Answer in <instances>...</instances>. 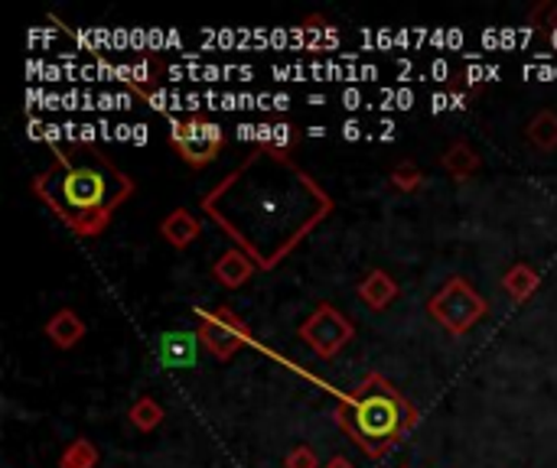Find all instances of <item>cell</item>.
I'll return each instance as SVG.
<instances>
[{"instance_id":"14","label":"cell","mask_w":557,"mask_h":468,"mask_svg":"<svg viewBox=\"0 0 557 468\" xmlns=\"http://www.w3.org/2000/svg\"><path fill=\"white\" fill-rule=\"evenodd\" d=\"M542 287V277L532 264H512L506 274H503V290L516 300V303H529Z\"/></svg>"},{"instance_id":"7","label":"cell","mask_w":557,"mask_h":468,"mask_svg":"<svg viewBox=\"0 0 557 468\" xmlns=\"http://www.w3.org/2000/svg\"><path fill=\"white\" fill-rule=\"evenodd\" d=\"M196 313H199V342H202V349L212 358L228 362V358H235L251 342L248 322L232 306H219L212 313L196 309Z\"/></svg>"},{"instance_id":"10","label":"cell","mask_w":557,"mask_h":468,"mask_svg":"<svg viewBox=\"0 0 557 468\" xmlns=\"http://www.w3.org/2000/svg\"><path fill=\"white\" fill-rule=\"evenodd\" d=\"M258 264L242 251V248H228L215 264H212V277L225 287V290H238L255 277Z\"/></svg>"},{"instance_id":"13","label":"cell","mask_w":557,"mask_h":468,"mask_svg":"<svg viewBox=\"0 0 557 468\" xmlns=\"http://www.w3.org/2000/svg\"><path fill=\"white\" fill-rule=\"evenodd\" d=\"M480 166H483V160H480V153H476V147H473L470 140H454V143L444 150V156H441V169H444L450 179H457V182L473 179V176L480 173Z\"/></svg>"},{"instance_id":"9","label":"cell","mask_w":557,"mask_h":468,"mask_svg":"<svg viewBox=\"0 0 557 468\" xmlns=\"http://www.w3.org/2000/svg\"><path fill=\"white\" fill-rule=\"evenodd\" d=\"M199 345H202L199 342V332H166L157 342V358L166 368H193Z\"/></svg>"},{"instance_id":"2","label":"cell","mask_w":557,"mask_h":468,"mask_svg":"<svg viewBox=\"0 0 557 468\" xmlns=\"http://www.w3.org/2000/svg\"><path fill=\"white\" fill-rule=\"evenodd\" d=\"M134 189V179L95 140L52 147V163L33 176V195L82 238L104 235Z\"/></svg>"},{"instance_id":"20","label":"cell","mask_w":557,"mask_h":468,"mask_svg":"<svg viewBox=\"0 0 557 468\" xmlns=\"http://www.w3.org/2000/svg\"><path fill=\"white\" fill-rule=\"evenodd\" d=\"M284 468H323L320 466V459H317V453H313V446H294L287 456H284Z\"/></svg>"},{"instance_id":"4","label":"cell","mask_w":557,"mask_h":468,"mask_svg":"<svg viewBox=\"0 0 557 468\" xmlns=\"http://www.w3.org/2000/svg\"><path fill=\"white\" fill-rule=\"evenodd\" d=\"M428 313L437 326H444L450 336H467L476 322L486 319L490 303L480 296V290L467 280V277H450L431 300H428Z\"/></svg>"},{"instance_id":"18","label":"cell","mask_w":557,"mask_h":468,"mask_svg":"<svg viewBox=\"0 0 557 468\" xmlns=\"http://www.w3.org/2000/svg\"><path fill=\"white\" fill-rule=\"evenodd\" d=\"M388 182H392L398 192H418V189H424L428 176H424V169H421L418 163H411V160H401L398 166H392V173H388Z\"/></svg>"},{"instance_id":"8","label":"cell","mask_w":557,"mask_h":468,"mask_svg":"<svg viewBox=\"0 0 557 468\" xmlns=\"http://www.w3.org/2000/svg\"><path fill=\"white\" fill-rule=\"evenodd\" d=\"M359 300L372 309V313H382V309H388L398 296H401V287H398V280L388 274V270H369L366 277H362V283H359Z\"/></svg>"},{"instance_id":"12","label":"cell","mask_w":557,"mask_h":468,"mask_svg":"<svg viewBox=\"0 0 557 468\" xmlns=\"http://www.w3.org/2000/svg\"><path fill=\"white\" fill-rule=\"evenodd\" d=\"M42 332H46V339H49L55 349L69 352V349H75V345L85 339V322H82V316H78L75 309L65 306V309H59V313H52V316L46 319Z\"/></svg>"},{"instance_id":"24","label":"cell","mask_w":557,"mask_h":468,"mask_svg":"<svg viewBox=\"0 0 557 468\" xmlns=\"http://www.w3.org/2000/svg\"><path fill=\"white\" fill-rule=\"evenodd\" d=\"M401 468H408V466H401Z\"/></svg>"},{"instance_id":"23","label":"cell","mask_w":557,"mask_h":468,"mask_svg":"<svg viewBox=\"0 0 557 468\" xmlns=\"http://www.w3.org/2000/svg\"><path fill=\"white\" fill-rule=\"evenodd\" d=\"M323 468H356V466H352V463H349L346 456H333V459H330V463H326Z\"/></svg>"},{"instance_id":"6","label":"cell","mask_w":557,"mask_h":468,"mask_svg":"<svg viewBox=\"0 0 557 468\" xmlns=\"http://www.w3.org/2000/svg\"><path fill=\"white\" fill-rule=\"evenodd\" d=\"M297 336L320 355V358H336L352 339H356V322L339 313L333 303H320L297 329Z\"/></svg>"},{"instance_id":"11","label":"cell","mask_w":557,"mask_h":468,"mask_svg":"<svg viewBox=\"0 0 557 468\" xmlns=\"http://www.w3.org/2000/svg\"><path fill=\"white\" fill-rule=\"evenodd\" d=\"M160 235H163V241H166L170 248L186 251V248L202 235V225H199V218H196L189 208H173V212H166V215L160 218Z\"/></svg>"},{"instance_id":"17","label":"cell","mask_w":557,"mask_h":468,"mask_svg":"<svg viewBox=\"0 0 557 468\" xmlns=\"http://www.w3.org/2000/svg\"><path fill=\"white\" fill-rule=\"evenodd\" d=\"M98 450H95V443L91 440H85V437H78V440H72L62 453H59V468H98Z\"/></svg>"},{"instance_id":"15","label":"cell","mask_w":557,"mask_h":468,"mask_svg":"<svg viewBox=\"0 0 557 468\" xmlns=\"http://www.w3.org/2000/svg\"><path fill=\"white\" fill-rule=\"evenodd\" d=\"M525 137H529V143H532L535 150H542V153L557 150V111H552V107L539 111V114L529 121Z\"/></svg>"},{"instance_id":"3","label":"cell","mask_w":557,"mask_h":468,"mask_svg":"<svg viewBox=\"0 0 557 468\" xmlns=\"http://www.w3.org/2000/svg\"><path fill=\"white\" fill-rule=\"evenodd\" d=\"M333 420L369 459H382L418 427L421 414L388 378L366 375V381L336 404Z\"/></svg>"},{"instance_id":"16","label":"cell","mask_w":557,"mask_h":468,"mask_svg":"<svg viewBox=\"0 0 557 468\" xmlns=\"http://www.w3.org/2000/svg\"><path fill=\"white\" fill-rule=\"evenodd\" d=\"M127 420H131V427H134V430H140V433H153V430L163 423V407H160L150 394H144V397H137V401L131 404Z\"/></svg>"},{"instance_id":"5","label":"cell","mask_w":557,"mask_h":468,"mask_svg":"<svg viewBox=\"0 0 557 468\" xmlns=\"http://www.w3.org/2000/svg\"><path fill=\"white\" fill-rule=\"evenodd\" d=\"M170 147L176 150V156L193 166V169H202L209 166L222 147H225V130L202 117V114H189V117H170Z\"/></svg>"},{"instance_id":"21","label":"cell","mask_w":557,"mask_h":468,"mask_svg":"<svg viewBox=\"0 0 557 468\" xmlns=\"http://www.w3.org/2000/svg\"><path fill=\"white\" fill-rule=\"evenodd\" d=\"M532 26H539L542 33H557V3H539L532 10Z\"/></svg>"},{"instance_id":"22","label":"cell","mask_w":557,"mask_h":468,"mask_svg":"<svg viewBox=\"0 0 557 468\" xmlns=\"http://www.w3.org/2000/svg\"><path fill=\"white\" fill-rule=\"evenodd\" d=\"M343 137H346V140H359V124H356V121H349V124L343 127Z\"/></svg>"},{"instance_id":"1","label":"cell","mask_w":557,"mask_h":468,"mask_svg":"<svg viewBox=\"0 0 557 468\" xmlns=\"http://www.w3.org/2000/svg\"><path fill=\"white\" fill-rule=\"evenodd\" d=\"M199 205L261 270H274L330 218L333 195L287 153L258 147Z\"/></svg>"},{"instance_id":"19","label":"cell","mask_w":557,"mask_h":468,"mask_svg":"<svg viewBox=\"0 0 557 468\" xmlns=\"http://www.w3.org/2000/svg\"><path fill=\"white\" fill-rule=\"evenodd\" d=\"M264 134H258L264 143L261 147H271V150H281V153H287L297 140H300V130L290 124V121H281V124H271V127H261Z\"/></svg>"}]
</instances>
